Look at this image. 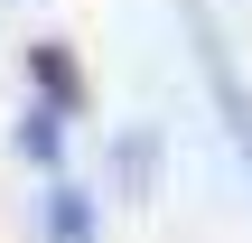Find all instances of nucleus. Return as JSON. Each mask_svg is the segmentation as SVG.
<instances>
[{"mask_svg": "<svg viewBox=\"0 0 252 243\" xmlns=\"http://www.w3.org/2000/svg\"><path fill=\"white\" fill-rule=\"evenodd\" d=\"M37 234H47V243H94V234H103V206H94V187H75V178H47V197H37Z\"/></svg>", "mask_w": 252, "mask_h": 243, "instance_id": "2", "label": "nucleus"}, {"mask_svg": "<svg viewBox=\"0 0 252 243\" xmlns=\"http://www.w3.org/2000/svg\"><path fill=\"white\" fill-rule=\"evenodd\" d=\"M19 159H37V169L65 159V112H56V103H28V112H19Z\"/></svg>", "mask_w": 252, "mask_h": 243, "instance_id": "5", "label": "nucleus"}, {"mask_svg": "<svg viewBox=\"0 0 252 243\" xmlns=\"http://www.w3.org/2000/svg\"><path fill=\"white\" fill-rule=\"evenodd\" d=\"M178 28H187V47H196L206 103H215V122H224V140H234V159H243V178H252V75L234 66V47H224L215 0H178Z\"/></svg>", "mask_w": 252, "mask_h": 243, "instance_id": "1", "label": "nucleus"}, {"mask_svg": "<svg viewBox=\"0 0 252 243\" xmlns=\"http://www.w3.org/2000/svg\"><path fill=\"white\" fill-rule=\"evenodd\" d=\"M112 187H122V197H150V187H159V131H150V122H131V131L112 140Z\"/></svg>", "mask_w": 252, "mask_h": 243, "instance_id": "4", "label": "nucleus"}, {"mask_svg": "<svg viewBox=\"0 0 252 243\" xmlns=\"http://www.w3.org/2000/svg\"><path fill=\"white\" fill-rule=\"evenodd\" d=\"M28 84H37V103H56L65 122L84 112V66H75L65 37H37V47H28Z\"/></svg>", "mask_w": 252, "mask_h": 243, "instance_id": "3", "label": "nucleus"}]
</instances>
